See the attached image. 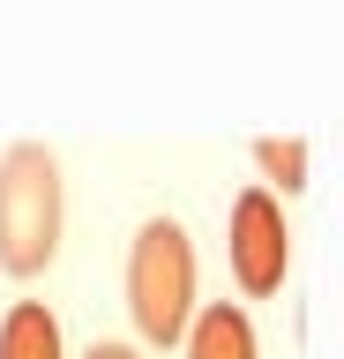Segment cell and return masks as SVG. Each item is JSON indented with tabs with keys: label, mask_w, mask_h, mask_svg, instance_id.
<instances>
[{
	"label": "cell",
	"mask_w": 344,
	"mask_h": 359,
	"mask_svg": "<svg viewBox=\"0 0 344 359\" xmlns=\"http://www.w3.org/2000/svg\"><path fill=\"white\" fill-rule=\"evenodd\" d=\"M60 247V157L46 142H15L0 157V269L38 277Z\"/></svg>",
	"instance_id": "6da1fadb"
},
{
	"label": "cell",
	"mask_w": 344,
	"mask_h": 359,
	"mask_svg": "<svg viewBox=\"0 0 344 359\" xmlns=\"http://www.w3.org/2000/svg\"><path fill=\"white\" fill-rule=\"evenodd\" d=\"M128 307H135V330L150 344H180L187 314H195V247L172 217H150L135 232V255H128Z\"/></svg>",
	"instance_id": "7a4b0ae2"
},
{
	"label": "cell",
	"mask_w": 344,
	"mask_h": 359,
	"mask_svg": "<svg viewBox=\"0 0 344 359\" xmlns=\"http://www.w3.org/2000/svg\"><path fill=\"white\" fill-rule=\"evenodd\" d=\"M292 269V232H284V210H277L270 187H247L232 202V277L247 292H277Z\"/></svg>",
	"instance_id": "3957f363"
},
{
	"label": "cell",
	"mask_w": 344,
	"mask_h": 359,
	"mask_svg": "<svg viewBox=\"0 0 344 359\" xmlns=\"http://www.w3.org/2000/svg\"><path fill=\"white\" fill-rule=\"evenodd\" d=\"M187 359H254V322L240 307L187 314Z\"/></svg>",
	"instance_id": "277c9868"
},
{
	"label": "cell",
	"mask_w": 344,
	"mask_h": 359,
	"mask_svg": "<svg viewBox=\"0 0 344 359\" xmlns=\"http://www.w3.org/2000/svg\"><path fill=\"white\" fill-rule=\"evenodd\" d=\"M0 359H68V352H60L53 307H38V299L8 307V322H0Z\"/></svg>",
	"instance_id": "5b68a950"
},
{
	"label": "cell",
	"mask_w": 344,
	"mask_h": 359,
	"mask_svg": "<svg viewBox=\"0 0 344 359\" xmlns=\"http://www.w3.org/2000/svg\"><path fill=\"white\" fill-rule=\"evenodd\" d=\"M254 165H262V172H270L277 187H284V195H292V187H307V142L262 135V142H254Z\"/></svg>",
	"instance_id": "8992f818"
},
{
	"label": "cell",
	"mask_w": 344,
	"mask_h": 359,
	"mask_svg": "<svg viewBox=\"0 0 344 359\" xmlns=\"http://www.w3.org/2000/svg\"><path fill=\"white\" fill-rule=\"evenodd\" d=\"M83 359H142V352H135V344H90Z\"/></svg>",
	"instance_id": "52a82bcc"
}]
</instances>
